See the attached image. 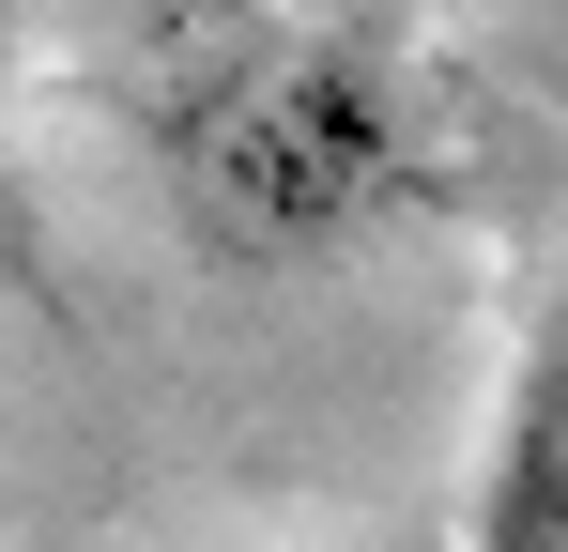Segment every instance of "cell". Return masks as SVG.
<instances>
[{
  "label": "cell",
  "mask_w": 568,
  "mask_h": 552,
  "mask_svg": "<svg viewBox=\"0 0 568 552\" xmlns=\"http://www.w3.org/2000/svg\"><path fill=\"white\" fill-rule=\"evenodd\" d=\"M307 16H338V31H369V16H399V0H307Z\"/></svg>",
  "instance_id": "cell-3"
},
{
  "label": "cell",
  "mask_w": 568,
  "mask_h": 552,
  "mask_svg": "<svg viewBox=\"0 0 568 552\" xmlns=\"http://www.w3.org/2000/svg\"><path fill=\"white\" fill-rule=\"evenodd\" d=\"M462 552H568V307L507 368V415H491V460H476Z\"/></svg>",
  "instance_id": "cell-2"
},
{
  "label": "cell",
  "mask_w": 568,
  "mask_h": 552,
  "mask_svg": "<svg viewBox=\"0 0 568 552\" xmlns=\"http://www.w3.org/2000/svg\"><path fill=\"white\" fill-rule=\"evenodd\" d=\"M0 92H16V0H0Z\"/></svg>",
  "instance_id": "cell-4"
},
{
  "label": "cell",
  "mask_w": 568,
  "mask_h": 552,
  "mask_svg": "<svg viewBox=\"0 0 568 552\" xmlns=\"http://www.w3.org/2000/svg\"><path fill=\"white\" fill-rule=\"evenodd\" d=\"M185 200L246 262H307V246L369 231L399 200V92L369 78L354 31H292L185 108Z\"/></svg>",
  "instance_id": "cell-1"
}]
</instances>
